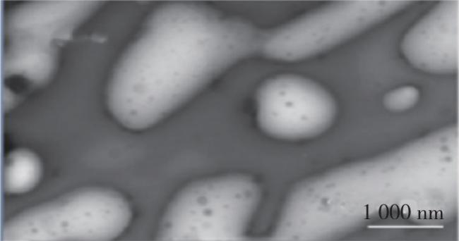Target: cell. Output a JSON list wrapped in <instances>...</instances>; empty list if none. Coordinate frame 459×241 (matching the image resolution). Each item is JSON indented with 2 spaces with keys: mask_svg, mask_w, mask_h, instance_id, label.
I'll use <instances>...</instances> for the list:
<instances>
[{
  "mask_svg": "<svg viewBox=\"0 0 459 241\" xmlns=\"http://www.w3.org/2000/svg\"><path fill=\"white\" fill-rule=\"evenodd\" d=\"M257 119L268 135L284 140L316 136L333 123L336 113L331 95L317 83L293 75L266 81L256 97Z\"/></svg>",
  "mask_w": 459,
  "mask_h": 241,
  "instance_id": "cell-6",
  "label": "cell"
},
{
  "mask_svg": "<svg viewBox=\"0 0 459 241\" xmlns=\"http://www.w3.org/2000/svg\"><path fill=\"white\" fill-rule=\"evenodd\" d=\"M261 34L244 21L201 6H163L112 74V115L131 130L155 125L230 66L259 52Z\"/></svg>",
  "mask_w": 459,
  "mask_h": 241,
  "instance_id": "cell-1",
  "label": "cell"
},
{
  "mask_svg": "<svg viewBox=\"0 0 459 241\" xmlns=\"http://www.w3.org/2000/svg\"><path fill=\"white\" fill-rule=\"evenodd\" d=\"M401 50L420 70L455 73L459 63V1H443L434 6L405 35Z\"/></svg>",
  "mask_w": 459,
  "mask_h": 241,
  "instance_id": "cell-7",
  "label": "cell"
},
{
  "mask_svg": "<svg viewBox=\"0 0 459 241\" xmlns=\"http://www.w3.org/2000/svg\"><path fill=\"white\" fill-rule=\"evenodd\" d=\"M261 199L257 183L244 175L205 179L184 188L162 218V240H240Z\"/></svg>",
  "mask_w": 459,
  "mask_h": 241,
  "instance_id": "cell-2",
  "label": "cell"
},
{
  "mask_svg": "<svg viewBox=\"0 0 459 241\" xmlns=\"http://www.w3.org/2000/svg\"><path fill=\"white\" fill-rule=\"evenodd\" d=\"M42 173V163L35 154L27 149L14 150L4 163V190L10 194L27 192L37 185Z\"/></svg>",
  "mask_w": 459,
  "mask_h": 241,
  "instance_id": "cell-8",
  "label": "cell"
},
{
  "mask_svg": "<svg viewBox=\"0 0 459 241\" xmlns=\"http://www.w3.org/2000/svg\"><path fill=\"white\" fill-rule=\"evenodd\" d=\"M419 97L418 89L413 86H403L386 94L383 104L393 111L407 110L416 104Z\"/></svg>",
  "mask_w": 459,
  "mask_h": 241,
  "instance_id": "cell-9",
  "label": "cell"
},
{
  "mask_svg": "<svg viewBox=\"0 0 459 241\" xmlns=\"http://www.w3.org/2000/svg\"><path fill=\"white\" fill-rule=\"evenodd\" d=\"M96 1H37L16 8L6 24V78L33 85L53 74L59 45L97 8Z\"/></svg>",
  "mask_w": 459,
  "mask_h": 241,
  "instance_id": "cell-4",
  "label": "cell"
},
{
  "mask_svg": "<svg viewBox=\"0 0 459 241\" xmlns=\"http://www.w3.org/2000/svg\"><path fill=\"white\" fill-rule=\"evenodd\" d=\"M131 210L120 194L106 189L73 192L31 208L4 226V241L109 240L128 226Z\"/></svg>",
  "mask_w": 459,
  "mask_h": 241,
  "instance_id": "cell-3",
  "label": "cell"
},
{
  "mask_svg": "<svg viewBox=\"0 0 459 241\" xmlns=\"http://www.w3.org/2000/svg\"><path fill=\"white\" fill-rule=\"evenodd\" d=\"M400 0L341 1L262 32L259 53L282 61L303 60L326 51L403 11Z\"/></svg>",
  "mask_w": 459,
  "mask_h": 241,
  "instance_id": "cell-5",
  "label": "cell"
}]
</instances>
